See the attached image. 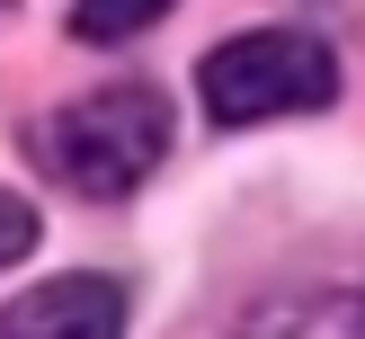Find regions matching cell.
<instances>
[{
	"instance_id": "8992f818",
	"label": "cell",
	"mask_w": 365,
	"mask_h": 339,
	"mask_svg": "<svg viewBox=\"0 0 365 339\" xmlns=\"http://www.w3.org/2000/svg\"><path fill=\"white\" fill-rule=\"evenodd\" d=\"M27 250H36V206H18V196L0 188V268L27 259Z\"/></svg>"
},
{
	"instance_id": "5b68a950",
	"label": "cell",
	"mask_w": 365,
	"mask_h": 339,
	"mask_svg": "<svg viewBox=\"0 0 365 339\" xmlns=\"http://www.w3.org/2000/svg\"><path fill=\"white\" fill-rule=\"evenodd\" d=\"M160 9H170V0H71V36H89V45H125V36H143Z\"/></svg>"
},
{
	"instance_id": "3957f363",
	"label": "cell",
	"mask_w": 365,
	"mask_h": 339,
	"mask_svg": "<svg viewBox=\"0 0 365 339\" xmlns=\"http://www.w3.org/2000/svg\"><path fill=\"white\" fill-rule=\"evenodd\" d=\"M0 339H125V285L81 268L0 303Z\"/></svg>"
},
{
	"instance_id": "277c9868",
	"label": "cell",
	"mask_w": 365,
	"mask_h": 339,
	"mask_svg": "<svg viewBox=\"0 0 365 339\" xmlns=\"http://www.w3.org/2000/svg\"><path fill=\"white\" fill-rule=\"evenodd\" d=\"M232 339H365V295H356V285H303V295H267Z\"/></svg>"
},
{
	"instance_id": "7a4b0ae2",
	"label": "cell",
	"mask_w": 365,
	"mask_h": 339,
	"mask_svg": "<svg viewBox=\"0 0 365 339\" xmlns=\"http://www.w3.org/2000/svg\"><path fill=\"white\" fill-rule=\"evenodd\" d=\"M214 125H267V116H312L339 98V54L303 27H250L196 63Z\"/></svg>"
},
{
	"instance_id": "6da1fadb",
	"label": "cell",
	"mask_w": 365,
	"mask_h": 339,
	"mask_svg": "<svg viewBox=\"0 0 365 339\" xmlns=\"http://www.w3.org/2000/svg\"><path fill=\"white\" fill-rule=\"evenodd\" d=\"M36 170L63 178L71 196H134L143 178L160 170V152H170V98L160 89H89V98L53 107L45 125L27 134Z\"/></svg>"
}]
</instances>
